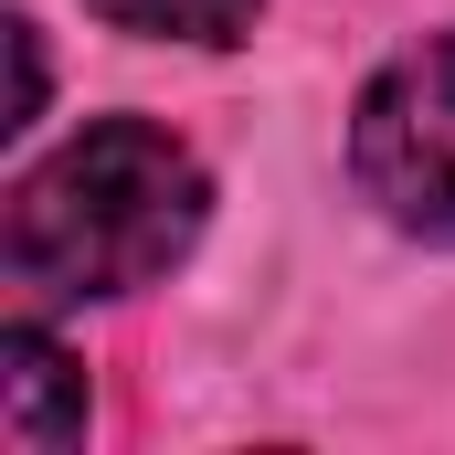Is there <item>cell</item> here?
<instances>
[{
  "mask_svg": "<svg viewBox=\"0 0 455 455\" xmlns=\"http://www.w3.org/2000/svg\"><path fill=\"white\" fill-rule=\"evenodd\" d=\"M349 170L403 233L455 243V32L371 75V96L349 116Z\"/></svg>",
  "mask_w": 455,
  "mask_h": 455,
  "instance_id": "7a4b0ae2",
  "label": "cell"
},
{
  "mask_svg": "<svg viewBox=\"0 0 455 455\" xmlns=\"http://www.w3.org/2000/svg\"><path fill=\"white\" fill-rule=\"evenodd\" d=\"M0 435H11L21 455H64L75 435H85V371L43 339L32 318L0 329Z\"/></svg>",
  "mask_w": 455,
  "mask_h": 455,
  "instance_id": "3957f363",
  "label": "cell"
},
{
  "mask_svg": "<svg viewBox=\"0 0 455 455\" xmlns=\"http://www.w3.org/2000/svg\"><path fill=\"white\" fill-rule=\"evenodd\" d=\"M202 159L148 127V116H96L64 138L0 212V254L32 297H127L159 286L191 233H202Z\"/></svg>",
  "mask_w": 455,
  "mask_h": 455,
  "instance_id": "6da1fadb",
  "label": "cell"
},
{
  "mask_svg": "<svg viewBox=\"0 0 455 455\" xmlns=\"http://www.w3.org/2000/svg\"><path fill=\"white\" fill-rule=\"evenodd\" d=\"M116 32H159V43H233L254 32V0H96Z\"/></svg>",
  "mask_w": 455,
  "mask_h": 455,
  "instance_id": "277c9868",
  "label": "cell"
}]
</instances>
